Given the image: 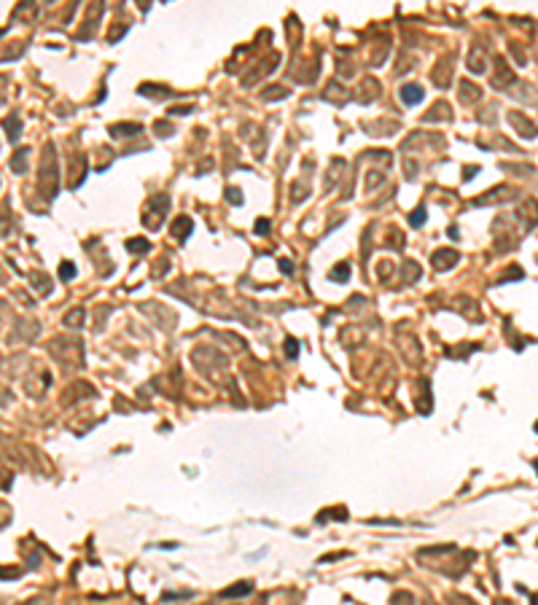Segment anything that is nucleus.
I'll return each instance as SVG.
<instances>
[{"mask_svg": "<svg viewBox=\"0 0 538 605\" xmlns=\"http://www.w3.org/2000/svg\"><path fill=\"white\" fill-rule=\"evenodd\" d=\"M38 191L43 194V199H54L56 196V154H51V146H46V156L41 162Z\"/></svg>", "mask_w": 538, "mask_h": 605, "instance_id": "1", "label": "nucleus"}, {"mask_svg": "<svg viewBox=\"0 0 538 605\" xmlns=\"http://www.w3.org/2000/svg\"><path fill=\"white\" fill-rule=\"evenodd\" d=\"M490 83H493L495 89H506V87L514 83V73L503 60H495V73H493V78H490Z\"/></svg>", "mask_w": 538, "mask_h": 605, "instance_id": "2", "label": "nucleus"}, {"mask_svg": "<svg viewBox=\"0 0 538 605\" xmlns=\"http://www.w3.org/2000/svg\"><path fill=\"white\" fill-rule=\"evenodd\" d=\"M466 68L474 73V75H479V73L487 70V54H485L482 46H471V51H468V56H466Z\"/></svg>", "mask_w": 538, "mask_h": 605, "instance_id": "3", "label": "nucleus"}, {"mask_svg": "<svg viewBox=\"0 0 538 605\" xmlns=\"http://www.w3.org/2000/svg\"><path fill=\"white\" fill-rule=\"evenodd\" d=\"M508 121H512V124L517 127V132H520L522 137H535V135H538L535 124H533L530 119H525L520 110H512V113H508Z\"/></svg>", "mask_w": 538, "mask_h": 605, "instance_id": "4", "label": "nucleus"}, {"mask_svg": "<svg viewBox=\"0 0 538 605\" xmlns=\"http://www.w3.org/2000/svg\"><path fill=\"white\" fill-rule=\"evenodd\" d=\"M458 253L455 250H436L433 253V267L436 269H441V272H447V269H452L458 264Z\"/></svg>", "mask_w": 538, "mask_h": 605, "instance_id": "5", "label": "nucleus"}, {"mask_svg": "<svg viewBox=\"0 0 538 605\" xmlns=\"http://www.w3.org/2000/svg\"><path fill=\"white\" fill-rule=\"evenodd\" d=\"M422 97H426V92H422V87H417V83L401 87V100L407 102V105H417V102H422Z\"/></svg>", "mask_w": 538, "mask_h": 605, "instance_id": "6", "label": "nucleus"}, {"mask_svg": "<svg viewBox=\"0 0 538 605\" xmlns=\"http://www.w3.org/2000/svg\"><path fill=\"white\" fill-rule=\"evenodd\" d=\"M458 97H460L463 105H468V102H476L479 97H482V89H476L471 81H463V83H460V89H458Z\"/></svg>", "mask_w": 538, "mask_h": 605, "instance_id": "7", "label": "nucleus"}, {"mask_svg": "<svg viewBox=\"0 0 538 605\" xmlns=\"http://www.w3.org/2000/svg\"><path fill=\"white\" fill-rule=\"evenodd\" d=\"M137 132H143L140 124H113L110 137H132V135H137Z\"/></svg>", "mask_w": 538, "mask_h": 605, "instance_id": "8", "label": "nucleus"}, {"mask_svg": "<svg viewBox=\"0 0 538 605\" xmlns=\"http://www.w3.org/2000/svg\"><path fill=\"white\" fill-rule=\"evenodd\" d=\"M191 229H194V223H191V218H178L175 223H173V234H175V240H186L188 234H191Z\"/></svg>", "mask_w": 538, "mask_h": 605, "instance_id": "9", "label": "nucleus"}, {"mask_svg": "<svg viewBox=\"0 0 538 605\" xmlns=\"http://www.w3.org/2000/svg\"><path fill=\"white\" fill-rule=\"evenodd\" d=\"M431 110H433V113H426V121H436L439 116L444 119V121L452 119V113H449V105H447V102H436V105H433Z\"/></svg>", "mask_w": 538, "mask_h": 605, "instance_id": "10", "label": "nucleus"}, {"mask_svg": "<svg viewBox=\"0 0 538 605\" xmlns=\"http://www.w3.org/2000/svg\"><path fill=\"white\" fill-rule=\"evenodd\" d=\"M253 592V584H248V581H240L237 587H232V589H223V597H242V594H250Z\"/></svg>", "mask_w": 538, "mask_h": 605, "instance_id": "11", "label": "nucleus"}, {"mask_svg": "<svg viewBox=\"0 0 538 605\" xmlns=\"http://www.w3.org/2000/svg\"><path fill=\"white\" fill-rule=\"evenodd\" d=\"M6 135H8V140H11V143H16V140H19V116H16V113L6 119Z\"/></svg>", "mask_w": 538, "mask_h": 605, "instance_id": "12", "label": "nucleus"}, {"mask_svg": "<svg viewBox=\"0 0 538 605\" xmlns=\"http://www.w3.org/2000/svg\"><path fill=\"white\" fill-rule=\"evenodd\" d=\"M27 154H30V151H27V148H22V151H16V154H14V159H11V169H14L16 175H22V172H24V162H27Z\"/></svg>", "mask_w": 538, "mask_h": 605, "instance_id": "13", "label": "nucleus"}, {"mask_svg": "<svg viewBox=\"0 0 538 605\" xmlns=\"http://www.w3.org/2000/svg\"><path fill=\"white\" fill-rule=\"evenodd\" d=\"M81 323H83V309H70L68 315H65V326L81 328Z\"/></svg>", "mask_w": 538, "mask_h": 605, "instance_id": "14", "label": "nucleus"}, {"mask_svg": "<svg viewBox=\"0 0 538 605\" xmlns=\"http://www.w3.org/2000/svg\"><path fill=\"white\" fill-rule=\"evenodd\" d=\"M347 277H350V264H339L336 269H331V280H336V282H347Z\"/></svg>", "mask_w": 538, "mask_h": 605, "instance_id": "15", "label": "nucleus"}, {"mask_svg": "<svg viewBox=\"0 0 538 605\" xmlns=\"http://www.w3.org/2000/svg\"><path fill=\"white\" fill-rule=\"evenodd\" d=\"M414 277H420V267L414 261H407V264H404V280L414 282Z\"/></svg>", "mask_w": 538, "mask_h": 605, "instance_id": "16", "label": "nucleus"}, {"mask_svg": "<svg viewBox=\"0 0 538 605\" xmlns=\"http://www.w3.org/2000/svg\"><path fill=\"white\" fill-rule=\"evenodd\" d=\"M127 248H129L132 253H137V250H140V253H148V250H151V245H148L146 240H140V242H137V240H129V242H127Z\"/></svg>", "mask_w": 538, "mask_h": 605, "instance_id": "17", "label": "nucleus"}, {"mask_svg": "<svg viewBox=\"0 0 538 605\" xmlns=\"http://www.w3.org/2000/svg\"><path fill=\"white\" fill-rule=\"evenodd\" d=\"M409 223H412V226H422V223H426V207H417V210L412 213Z\"/></svg>", "mask_w": 538, "mask_h": 605, "instance_id": "18", "label": "nucleus"}, {"mask_svg": "<svg viewBox=\"0 0 538 605\" xmlns=\"http://www.w3.org/2000/svg\"><path fill=\"white\" fill-rule=\"evenodd\" d=\"M73 275H75V267H73L70 261H65L62 267H60V280H70Z\"/></svg>", "mask_w": 538, "mask_h": 605, "instance_id": "19", "label": "nucleus"}, {"mask_svg": "<svg viewBox=\"0 0 538 605\" xmlns=\"http://www.w3.org/2000/svg\"><path fill=\"white\" fill-rule=\"evenodd\" d=\"M286 353H288V358L299 355V342H296V339H286Z\"/></svg>", "mask_w": 538, "mask_h": 605, "instance_id": "20", "label": "nucleus"}, {"mask_svg": "<svg viewBox=\"0 0 538 605\" xmlns=\"http://www.w3.org/2000/svg\"><path fill=\"white\" fill-rule=\"evenodd\" d=\"M156 135H164V137H167V135H173V129H169L167 124H162V121H156Z\"/></svg>", "mask_w": 538, "mask_h": 605, "instance_id": "21", "label": "nucleus"}, {"mask_svg": "<svg viewBox=\"0 0 538 605\" xmlns=\"http://www.w3.org/2000/svg\"><path fill=\"white\" fill-rule=\"evenodd\" d=\"M256 232H259V234H267V232H269V221L261 218V221L256 223Z\"/></svg>", "mask_w": 538, "mask_h": 605, "instance_id": "22", "label": "nucleus"}, {"mask_svg": "<svg viewBox=\"0 0 538 605\" xmlns=\"http://www.w3.org/2000/svg\"><path fill=\"white\" fill-rule=\"evenodd\" d=\"M229 199L234 202V205H240L242 199H240V191H237V188H229Z\"/></svg>", "mask_w": 538, "mask_h": 605, "instance_id": "23", "label": "nucleus"}, {"mask_svg": "<svg viewBox=\"0 0 538 605\" xmlns=\"http://www.w3.org/2000/svg\"><path fill=\"white\" fill-rule=\"evenodd\" d=\"M280 269L288 275V272H294V264H288V261H280Z\"/></svg>", "mask_w": 538, "mask_h": 605, "instance_id": "24", "label": "nucleus"}, {"mask_svg": "<svg viewBox=\"0 0 538 605\" xmlns=\"http://www.w3.org/2000/svg\"><path fill=\"white\" fill-rule=\"evenodd\" d=\"M535 433H538V422H535Z\"/></svg>", "mask_w": 538, "mask_h": 605, "instance_id": "25", "label": "nucleus"}]
</instances>
